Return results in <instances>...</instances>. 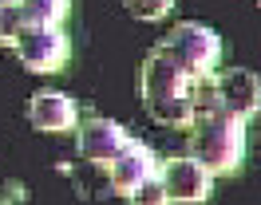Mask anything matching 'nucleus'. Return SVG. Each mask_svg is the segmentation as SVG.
Wrapping results in <instances>:
<instances>
[{"instance_id": "f257e3e1", "label": "nucleus", "mask_w": 261, "mask_h": 205, "mask_svg": "<svg viewBox=\"0 0 261 205\" xmlns=\"http://www.w3.org/2000/svg\"><path fill=\"white\" fill-rule=\"evenodd\" d=\"M194 83L198 79L163 44L154 47L143 60V67H139V99H143L147 114L163 126H194L198 123Z\"/></svg>"}, {"instance_id": "f03ea898", "label": "nucleus", "mask_w": 261, "mask_h": 205, "mask_svg": "<svg viewBox=\"0 0 261 205\" xmlns=\"http://www.w3.org/2000/svg\"><path fill=\"white\" fill-rule=\"evenodd\" d=\"M190 158L202 162L210 173H238L245 158V119L226 110L202 114L190 134Z\"/></svg>"}, {"instance_id": "7ed1b4c3", "label": "nucleus", "mask_w": 261, "mask_h": 205, "mask_svg": "<svg viewBox=\"0 0 261 205\" xmlns=\"http://www.w3.org/2000/svg\"><path fill=\"white\" fill-rule=\"evenodd\" d=\"M163 47H166V51H170V55H174V60H178L194 79H202L206 71H214V67H218V60H222V36H218L214 28H206V24H194V20L174 24Z\"/></svg>"}, {"instance_id": "20e7f679", "label": "nucleus", "mask_w": 261, "mask_h": 205, "mask_svg": "<svg viewBox=\"0 0 261 205\" xmlns=\"http://www.w3.org/2000/svg\"><path fill=\"white\" fill-rule=\"evenodd\" d=\"M12 47H16V60L36 71V75H48V71H60L67 63V36L60 28H40V24H20L16 36H12Z\"/></svg>"}, {"instance_id": "39448f33", "label": "nucleus", "mask_w": 261, "mask_h": 205, "mask_svg": "<svg viewBox=\"0 0 261 205\" xmlns=\"http://www.w3.org/2000/svg\"><path fill=\"white\" fill-rule=\"evenodd\" d=\"M210 91H214L210 110H226V114H238V119H249V114L261 110V75L257 71H245V67L218 71Z\"/></svg>"}, {"instance_id": "423d86ee", "label": "nucleus", "mask_w": 261, "mask_h": 205, "mask_svg": "<svg viewBox=\"0 0 261 205\" xmlns=\"http://www.w3.org/2000/svg\"><path fill=\"white\" fill-rule=\"evenodd\" d=\"M163 189L170 201L178 205H202L206 197H210V182L214 173L202 166V162H194V158H170L163 166Z\"/></svg>"}, {"instance_id": "0eeeda50", "label": "nucleus", "mask_w": 261, "mask_h": 205, "mask_svg": "<svg viewBox=\"0 0 261 205\" xmlns=\"http://www.w3.org/2000/svg\"><path fill=\"white\" fill-rule=\"evenodd\" d=\"M127 130L115 123V119H91L83 123L80 130V154L87 162H99V166H111L115 158L127 150Z\"/></svg>"}, {"instance_id": "6e6552de", "label": "nucleus", "mask_w": 261, "mask_h": 205, "mask_svg": "<svg viewBox=\"0 0 261 205\" xmlns=\"http://www.w3.org/2000/svg\"><path fill=\"white\" fill-rule=\"evenodd\" d=\"M75 103L67 99L64 91H40L32 95V103H28V123L36 130H44V134H60V130H71L75 126Z\"/></svg>"}, {"instance_id": "1a4fd4ad", "label": "nucleus", "mask_w": 261, "mask_h": 205, "mask_svg": "<svg viewBox=\"0 0 261 205\" xmlns=\"http://www.w3.org/2000/svg\"><path fill=\"white\" fill-rule=\"evenodd\" d=\"M107 173H111V186L119 193H130L139 182L154 178V154H150L143 142H127V150L107 166Z\"/></svg>"}, {"instance_id": "9d476101", "label": "nucleus", "mask_w": 261, "mask_h": 205, "mask_svg": "<svg viewBox=\"0 0 261 205\" xmlns=\"http://www.w3.org/2000/svg\"><path fill=\"white\" fill-rule=\"evenodd\" d=\"M20 24H40V28H60L67 16V0H16Z\"/></svg>"}, {"instance_id": "9b49d317", "label": "nucleus", "mask_w": 261, "mask_h": 205, "mask_svg": "<svg viewBox=\"0 0 261 205\" xmlns=\"http://www.w3.org/2000/svg\"><path fill=\"white\" fill-rule=\"evenodd\" d=\"M123 8H127L135 20L154 24V20H166V16L174 12V0H123Z\"/></svg>"}, {"instance_id": "f8f14e48", "label": "nucleus", "mask_w": 261, "mask_h": 205, "mask_svg": "<svg viewBox=\"0 0 261 205\" xmlns=\"http://www.w3.org/2000/svg\"><path fill=\"white\" fill-rule=\"evenodd\" d=\"M130 205H174V201L166 197L159 178H147V182H139V186L130 189Z\"/></svg>"}, {"instance_id": "ddd939ff", "label": "nucleus", "mask_w": 261, "mask_h": 205, "mask_svg": "<svg viewBox=\"0 0 261 205\" xmlns=\"http://www.w3.org/2000/svg\"><path fill=\"white\" fill-rule=\"evenodd\" d=\"M0 4H16V0H0Z\"/></svg>"}]
</instances>
